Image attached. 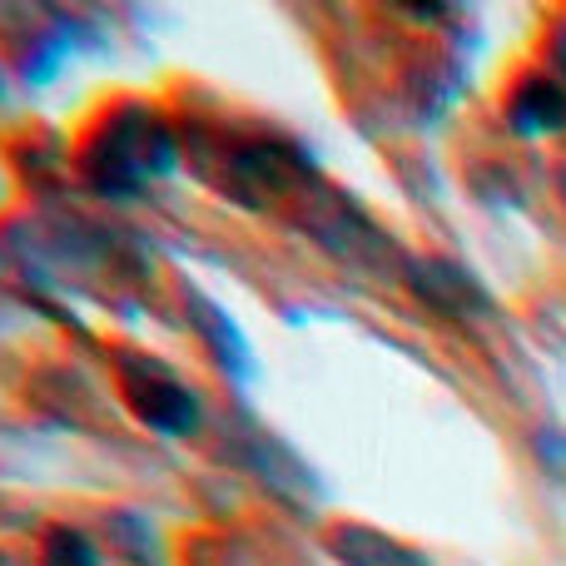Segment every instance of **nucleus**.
I'll list each match as a JSON object with an SVG mask.
<instances>
[{"label": "nucleus", "mask_w": 566, "mask_h": 566, "mask_svg": "<svg viewBox=\"0 0 566 566\" xmlns=\"http://www.w3.org/2000/svg\"><path fill=\"white\" fill-rule=\"evenodd\" d=\"M179 159V139L165 119L155 115L139 99H125L119 109H109L95 125V135L85 139V155H80V169L85 179L99 189V195H139L145 185L165 179Z\"/></svg>", "instance_id": "f257e3e1"}, {"label": "nucleus", "mask_w": 566, "mask_h": 566, "mask_svg": "<svg viewBox=\"0 0 566 566\" xmlns=\"http://www.w3.org/2000/svg\"><path fill=\"white\" fill-rule=\"evenodd\" d=\"M115 368H119V392H125L129 412L145 428L165 432V438H189L199 428V418H205L199 392L175 368H165L159 358H145V353H119Z\"/></svg>", "instance_id": "f03ea898"}, {"label": "nucleus", "mask_w": 566, "mask_h": 566, "mask_svg": "<svg viewBox=\"0 0 566 566\" xmlns=\"http://www.w3.org/2000/svg\"><path fill=\"white\" fill-rule=\"evenodd\" d=\"M408 283L412 293H418L428 308L448 313V318H478V313L492 308L488 289L478 283L468 264H458V259H412L408 264Z\"/></svg>", "instance_id": "7ed1b4c3"}, {"label": "nucleus", "mask_w": 566, "mask_h": 566, "mask_svg": "<svg viewBox=\"0 0 566 566\" xmlns=\"http://www.w3.org/2000/svg\"><path fill=\"white\" fill-rule=\"evenodd\" d=\"M507 125L522 139L566 135V80L557 75H522L507 95Z\"/></svg>", "instance_id": "20e7f679"}, {"label": "nucleus", "mask_w": 566, "mask_h": 566, "mask_svg": "<svg viewBox=\"0 0 566 566\" xmlns=\"http://www.w3.org/2000/svg\"><path fill=\"white\" fill-rule=\"evenodd\" d=\"M328 557L338 566H432L412 542L368 527V522H338L328 532Z\"/></svg>", "instance_id": "39448f33"}, {"label": "nucleus", "mask_w": 566, "mask_h": 566, "mask_svg": "<svg viewBox=\"0 0 566 566\" xmlns=\"http://www.w3.org/2000/svg\"><path fill=\"white\" fill-rule=\"evenodd\" d=\"M185 313L189 323H195V333L209 343V353H214V363L229 373V378H249V368H254V353H249L244 333H239V323L229 318L224 308H219L214 298H205V293L189 289L185 298Z\"/></svg>", "instance_id": "423d86ee"}, {"label": "nucleus", "mask_w": 566, "mask_h": 566, "mask_svg": "<svg viewBox=\"0 0 566 566\" xmlns=\"http://www.w3.org/2000/svg\"><path fill=\"white\" fill-rule=\"evenodd\" d=\"M105 532H109V552H119L129 566H165V542H159L149 517H139V512H109Z\"/></svg>", "instance_id": "0eeeda50"}, {"label": "nucleus", "mask_w": 566, "mask_h": 566, "mask_svg": "<svg viewBox=\"0 0 566 566\" xmlns=\"http://www.w3.org/2000/svg\"><path fill=\"white\" fill-rule=\"evenodd\" d=\"M40 566H105V557L80 527H50L40 542Z\"/></svg>", "instance_id": "6e6552de"}, {"label": "nucleus", "mask_w": 566, "mask_h": 566, "mask_svg": "<svg viewBox=\"0 0 566 566\" xmlns=\"http://www.w3.org/2000/svg\"><path fill=\"white\" fill-rule=\"evenodd\" d=\"M547 55H552V65H557V75L566 80V15L557 20V30H552V45H547Z\"/></svg>", "instance_id": "1a4fd4ad"}, {"label": "nucleus", "mask_w": 566, "mask_h": 566, "mask_svg": "<svg viewBox=\"0 0 566 566\" xmlns=\"http://www.w3.org/2000/svg\"><path fill=\"white\" fill-rule=\"evenodd\" d=\"M562 199H566V169H562Z\"/></svg>", "instance_id": "9d476101"}]
</instances>
